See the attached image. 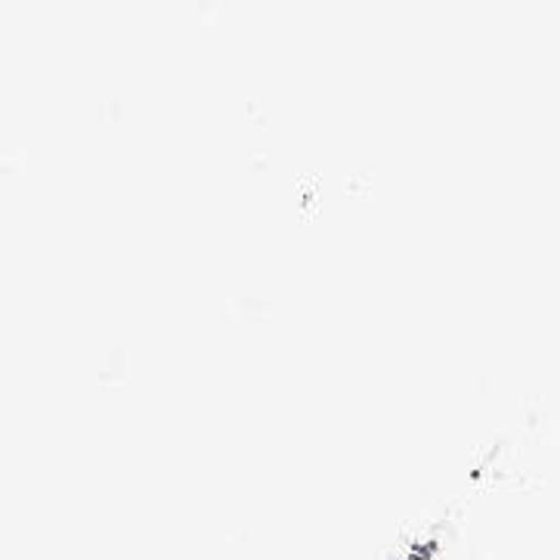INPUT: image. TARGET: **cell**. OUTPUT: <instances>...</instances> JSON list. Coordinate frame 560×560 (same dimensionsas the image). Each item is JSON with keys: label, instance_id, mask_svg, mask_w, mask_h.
Here are the masks:
<instances>
[]
</instances>
